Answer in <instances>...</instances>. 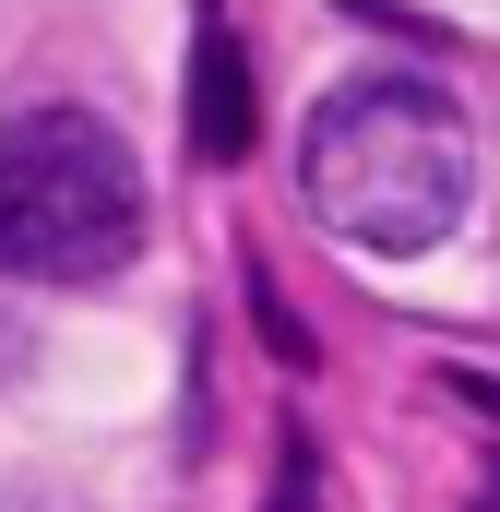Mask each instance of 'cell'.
<instances>
[{
    "label": "cell",
    "mask_w": 500,
    "mask_h": 512,
    "mask_svg": "<svg viewBox=\"0 0 500 512\" xmlns=\"http://www.w3.org/2000/svg\"><path fill=\"white\" fill-rule=\"evenodd\" d=\"M298 191L346 251L417 262L477 203V131H465V108L441 84H405V72L334 84L310 108V143H298Z\"/></svg>",
    "instance_id": "6da1fadb"
},
{
    "label": "cell",
    "mask_w": 500,
    "mask_h": 512,
    "mask_svg": "<svg viewBox=\"0 0 500 512\" xmlns=\"http://www.w3.org/2000/svg\"><path fill=\"white\" fill-rule=\"evenodd\" d=\"M143 239V179L131 143L84 108H24L0 120V274L24 286H96Z\"/></svg>",
    "instance_id": "7a4b0ae2"
},
{
    "label": "cell",
    "mask_w": 500,
    "mask_h": 512,
    "mask_svg": "<svg viewBox=\"0 0 500 512\" xmlns=\"http://www.w3.org/2000/svg\"><path fill=\"white\" fill-rule=\"evenodd\" d=\"M191 143L215 167L250 155V60H239V36H203V60H191Z\"/></svg>",
    "instance_id": "3957f363"
}]
</instances>
